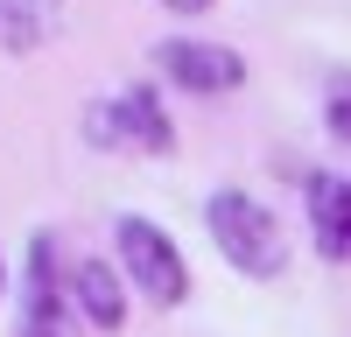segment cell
<instances>
[{
    "mask_svg": "<svg viewBox=\"0 0 351 337\" xmlns=\"http://www.w3.org/2000/svg\"><path fill=\"white\" fill-rule=\"evenodd\" d=\"M204 232H211V246L225 253L232 274H246V281H281V267H288V232H281V218L260 204V197H246V190H211V204H204Z\"/></svg>",
    "mask_w": 351,
    "mask_h": 337,
    "instance_id": "1",
    "label": "cell"
},
{
    "mask_svg": "<svg viewBox=\"0 0 351 337\" xmlns=\"http://www.w3.org/2000/svg\"><path fill=\"white\" fill-rule=\"evenodd\" d=\"M112 253H120V274H127V288L134 295H148L155 309H176L190 295V260H183V246H176L155 218H112Z\"/></svg>",
    "mask_w": 351,
    "mask_h": 337,
    "instance_id": "2",
    "label": "cell"
},
{
    "mask_svg": "<svg viewBox=\"0 0 351 337\" xmlns=\"http://www.w3.org/2000/svg\"><path fill=\"white\" fill-rule=\"evenodd\" d=\"M84 134H92V148H127V155H169L176 148V120L162 112L155 84H120L112 99H99L84 112Z\"/></svg>",
    "mask_w": 351,
    "mask_h": 337,
    "instance_id": "3",
    "label": "cell"
},
{
    "mask_svg": "<svg viewBox=\"0 0 351 337\" xmlns=\"http://www.w3.org/2000/svg\"><path fill=\"white\" fill-rule=\"evenodd\" d=\"M21 337H77V302L71 274H56V239H28V274H21Z\"/></svg>",
    "mask_w": 351,
    "mask_h": 337,
    "instance_id": "4",
    "label": "cell"
},
{
    "mask_svg": "<svg viewBox=\"0 0 351 337\" xmlns=\"http://www.w3.org/2000/svg\"><path fill=\"white\" fill-rule=\"evenodd\" d=\"M155 71L169 84H183V92H197V99H218V92H239L246 84V56L225 49V42L169 36V42H155Z\"/></svg>",
    "mask_w": 351,
    "mask_h": 337,
    "instance_id": "5",
    "label": "cell"
},
{
    "mask_svg": "<svg viewBox=\"0 0 351 337\" xmlns=\"http://www.w3.org/2000/svg\"><path fill=\"white\" fill-rule=\"evenodd\" d=\"M309 239L324 260L351 267V176H309Z\"/></svg>",
    "mask_w": 351,
    "mask_h": 337,
    "instance_id": "6",
    "label": "cell"
},
{
    "mask_svg": "<svg viewBox=\"0 0 351 337\" xmlns=\"http://www.w3.org/2000/svg\"><path fill=\"white\" fill-rule=\"evenodd\" d=\"M71 302L92 330H120L127 323V274L112 260H77L71 267Z\"/></svg>",
    "mask_w": 351,
    "mask_h": 337,
    "instance_id": "7",
    "label": "cell"
},
{
    "mask_svg": "<svg viewBox=\"0 0 351 337\" xmlns=\"http://www.w3.org/2000/svg\"><path fill=\"white\" fill-rule=\"evenodd\" d=\"M0 36H8V49H14V56H28V49L43 42V21L28 14L21 0H0Z\"/></svg>",
    "mask_w": 351,
    "mask_h": 337,
    "instance_id": "8",
    "label": "cell"
},
{
    "mask_svg": "<svg viewBox=\"0 0 351 337\" xmlns=\"http://www.w3.org/2000/svg\"><path fill=\"white\" fill-rule=\"evenodd\" d=\"M324 112H330V134L351 148V77H344V84H330V105H324Z\"/></svg>",
    "mask_w": 351,
    "mask_h": 337,
    "instance_id": "9",
    "label": "cell"
},
{
    "mask_svg": "<svg viewBox=\"0 0 351 337\" xmlns=\"http://www.w3.org/2000/svg\"><path fill=\"white\" fill-rule=\"evenodd\" d=\"M169 14H204V8H218V0H162Z\"/></svg>",
    "mask_w": 351,
    "mask_h": 337,
    "instance_id": "10",
    "label": "cell"
},
{
    "mask_svg": "<svg viewBox=\"0 0 351 337\" xmlns=\"http://www.w3.org/2000/svg\"><path fill=\"white\" fill-rule=\"evenodd\" d=\"M0 288H8V274H0Z\"/></svg>",
    "mask_w": 351,
    "mask_h": 337,
    "instance_id": "11",
    "label": "cell"
}]
</instances>
